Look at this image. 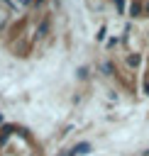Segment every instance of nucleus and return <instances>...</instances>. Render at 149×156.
I'll return each mask as SVG.
<instances>
[{
  "mask_svg": "<svg viewBox=\"0 0 149 156\" xmlns=\"http://www.w3.org/2000/svg\"><path fill=\"white\" fill-rule=\"evenodd\" d=\"M88 149H90V146H88V144H78V146H76V149H73V154H85V151H88Z\"/></svg>",
  "mask_w": 149,
  "mask_h": 156,
  "instance_id": "1",
  "label": "nucleus"
},
{
  "mask_svg": "<svg viewBox=\"0 0 149 156\" xmlns=\"http://www.w3.org/2000/svg\"><path fill=\"white\" fill-rule=\"evenodd\" d=\"M127 63H129V66H137V63H139V56H129Z\"/></svg>",
  "mask_w": 149,
  "mask_h": 156,
  "instance_id": "2",
  "label": "nucleus"
},
{
  "mask_svg": "<svg viewBox=\"0 0 149 156\" xmlns=\"http://www.w3.org/2000/svg\"><path fill=\"white\" fill-rule=\"evenodd\" d=\"M147 10H149V2H147Z\"/></svg>",
  "mask_w": 149,
  "mask_h": 156,
  "instance_id": "3",
  "label": "nucleus"
},
{
  "mask_svg": "<svg viewBox=\"0 0 149 156\" xmlns=\"http://www.w3.org/2000/svg\"><path fill=\"white\" fill-rule=\"evenodd\" d=\"M0 122H2V115H0Z\"/></svg>",
  "mask_w": 149,
  "mask_h": 156,
  "instance_id": "4",
  "label": "nucleus"
}]
</instances>
